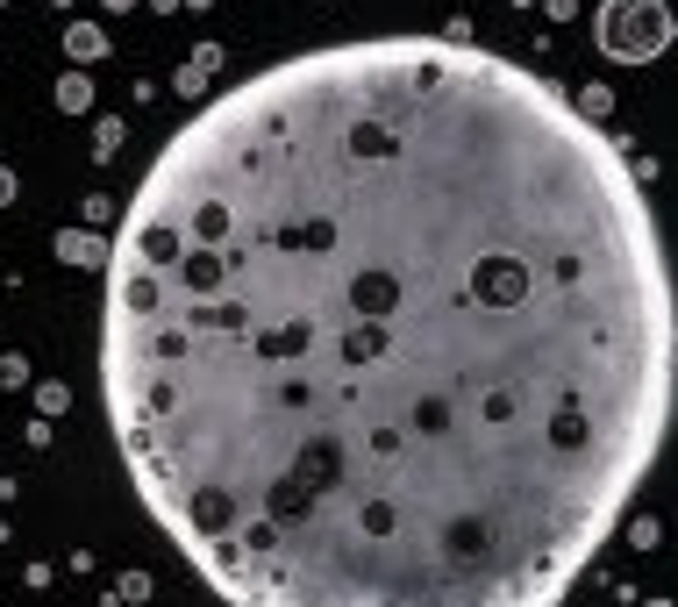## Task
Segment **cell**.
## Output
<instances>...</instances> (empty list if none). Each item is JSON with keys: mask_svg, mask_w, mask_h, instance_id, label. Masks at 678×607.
<instances>
[{"mask_svg": "<svg viewBox=\"0 0 678 607\" xmlns=\"http://www.w3.org/2000/svg\"><path fill=\"white\" fill-rule=\"evenodd\" d=\"M22 379H29V364H22V358H0V386H22Z\"/></svg>", "mask_w": 678, "mask_h": 607, "instance_id": "6", "label": "cell"}, {"mask_svg": "<svg viewBox=\"0 0 678 607\" xmlns=\"http://www.w3.org/2000/svg\"><path fill=\"white\" fill-rule=\"evenodd\" d=\"M593 36H600V51H607L614 65H650V57H664V43H671V8H664V0H600Z\"/></svg>", "mask_w": 678, "mask_h": 607, "instance_id": "2", "label": "cell"}, {"mask_svg": "<svg viewBox=\"0 0 678 607\" xmlns=\"http://www.w3.org/2000/svg\"><path fill=\"white\" fill-rule=\"evenodd\" d=\"M650 607H671V600H650Z\"/></svg>", "mask_w": 678, "mask_h": 607, "instance_id": "9", "label": "cell"}, {"mask_svg": "<svg viewBox=\"0 0 678 607\" xmlns=\"http://www.w3.org/2000/svg\"><path fill=\"white\" fill-rule=\"evenodd\" d=\"M65 51L79 57V65H93V57H107V29H93V22H72V29H65Z\"/></svg>", "mask_w": 678, "mask_h": 607, "instance_id": "4", "label": "cell"}, {"mask_svg": "<svg viewBox=\"0 0 678 607\" xmlns=\"http://www.w3.org/2000/svg\"><path fill=\"white\" fill-rule=\"evenodd\" d=\"M8 201H15V172H8V165H0V208H8Z\"/></svg>", "mask_w": 678, "mask_h": 607, "instance_id": "7", "label": "cell"}, {"mask_svg": "<svg viewBox=\"0 0 678 607\" xmlns=\"http://www.w3.org/2000/svg\"><path fill=\"white\" fill-rule=\"evenodd\" d=\"M107 8H129V0H107Z\"/></svg>", "mask_w": 678, "mask_h": 607, "instance_id": "8", "label": "cell"}, {"mask_svg": "<svg viewBox=\"0 0 678 607\" xmlns=\"http://www.w3.org/2000/svg\"><path fill=\"white\" fill-rule=\"evenodd\" d=\"M57 258L101 272V264H107V236H93V229H65V236H57Z\"/></svg>", "mask_w": 678, "mask_h": 607, "instance_id": "3", "label": "cell"}, {"mask_svg": "<svg viewBox=\"0 0 678 607\" xmlns=\"http://www.w3.org/2000/svg\"><path fill=\"white\" fill-rule=\"evenodd\" d=\"M101 272L115 451L229 607H558L671 429L643 179L464 36L215 93Z\"/></svg>", "mask_w": 678, "mask_h": 607, "instance_id": "1", "label": "cell"}, {"mask_svg": "<svg viewBox=\"0 0 678 607\" xmlns=\"http://www.w3.org/2000/svg\"><path fill=\"white\" fill-rule=\"evenodd\" d=\"M57 107H65V115H86V107H93V79H86V72H65V79H57Z\"/></svg>", "mask_w": 678, "mask_h": 607, "instance_id": "5", "label": "cell"}]
</instances>
